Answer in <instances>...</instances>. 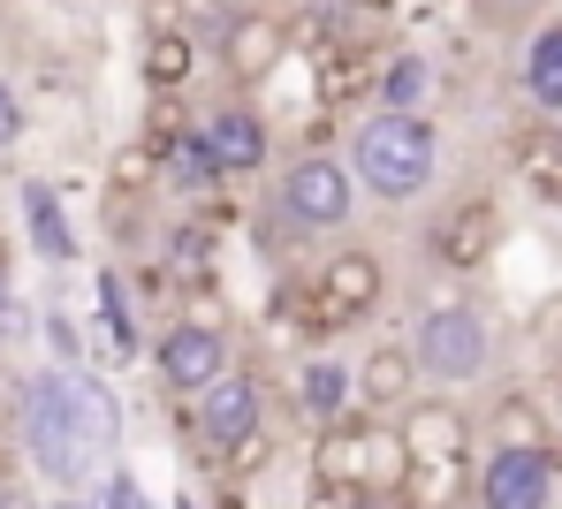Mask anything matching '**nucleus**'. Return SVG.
<instances>
[{"label":"nucleus","instance_id":"393cba45","mask_svg":"<svg viewBox=\"0 0 562 509\" xmlns=\"http://www.w3.org/2000/svg\"><path fill=\"white\" fill-rule=\"evenodd\" d=\"M160 259H168V274H176V282H190V290H213V244H205L198 228H176Z\"/></svg>","mask_w":562,"mask_h":509},{"label":"nucleus","instance_id":"9d476101","mask_svg":"<svg viewBox=\"0 0 562 509\" xmlns=\"http://www.w3.org/2000/svg\"><path fill=\"white\" fill-rule=\"evenodd\" d=\"M198 145L213 152L221 176H259V168L274 160V122L251 100H213L198 114Z\"/></svg>","mask_w":562,"mask_h":509},{"label":"nucleus","instance_id":"f257e3e1","mask_svg":"<svg viewBox=\"0 0 562 509\" xmlns=\"http://www.w3.org/2000/svg\"><path fill=\"white\" fill-rule=\"evenodd\" d=\"M122 449V404L92 365H46L23 381V456L54 495H85Z\"/></svg>","mask_w":562,"mask_h":509},{"label":"nucleus","instance_id":"9b49d317","mask_svg":"<svg viewBox=\"0 0 562 509\" xmlns=\"http://www.w3.org/2000/svg\"><path fill=\"white\" fill-rule=\"evenodd\" d=\"M387 426H395V441H403L411 464H457V456H471V410L457 396H441V388L411 396Z\"/></svg>","mask_w":562,"mask_h":509},{"label":"nucleus","instance_id":"dca6fc26","mask_svg":"<svg viewBox=\"0 0 562 509\" xmlns=\"http://www.w3.org/2000/svg\"><path fill=\"white\" fill-rule=\"evenodd\" d=\"M289 404H296V418H304L312 433H319V426H335V418H350V410H358V388H350V365H342V358H296Z\"/></svg>","mask_w":562,"mask_h":509},{"label":"nucleus","instance_id":"c9c22d12","mask_svg":"<svg viewBox=\"0 0 562 509\" xmlns=\"http://www.w3.org/2000/svg\"><path fill=\"white\" fill-rule=\"evenodd\" d=\"M494 8H525V0H494Z\"/></svg>","mask_w":562,"mask_h":509},{"label":"nucleus","instance_id":"c756f323","mask_svg":"<svg viewBox=\"0 0 562 509\" xmlns=\"http://www.w3.org/2000/svg\"><path fill=\"white\" fill-rule=\"evenodd\" d=\"M274 0H205V31H221V23H244V15H267Z\"/></svg>","mask_w":562,"mask_h":509},{"label":"nucleus","instance_id":"c85d7f7f","mask_svg":"<svg viewBox=\"0 0 562 509\" xmlns=\"http://www.w3.org/2000/svg\"><path fill=\"white\" fill-rule=\"evenodd\" d=\"M23 145V100H15V84L0 77V152H15Z\"/></svg>","mask_w":562,"mask_h":509},{"label":"nucleus","instance_id":"6e6552de","mask_svg":"<svg viewBox=\"0 0 562 509\" xmlns=\"http://www.w3.org/2000/svg\"><path fill=\"white\" fill-rule=\"evenodd\" d=\"M236 358H228V327L221 319H176V327H160V342H153V373H160V388L168 396H198V388H213L221 373H228Z\"/></svg>","mask_w":562,"mask_h":509},{"label":"nucleus","instance_id":"473e14b6","mask_svg":"<svg viewBox=\"0 0 562 509\" xmlns=\"http://www.w3.org/2000/svg\"><path fill=\"white\" fill-rule=\"evenodd\" d=\"M8 297H15V274H8V267H0V305H8Z\"/></svg>","mask_w":562,"mask_h":509},{"label":"nucleus","instance_id":"7ed1b4c3","mask_svg":"<svg viewBox=\"0 0 562 509\" xmlns=\"http://www.w3.org/2000/svg\"><path fill=\"white\" fill-rule=\"evenodd\" d=\"M289 305L304 319V335L335 342V335H350L358 319H373V312L387 305V259H380L373 244H342V251H327V259L289 290Z\"/></svg>","mask_w":562,"mask_h":509},{"label":"nucleus","instance_id":"a211bd4d","mask_svg":"<svg viewBox=\"0 0 562 509\" xmlns=\"http://www.w3.org/2000/svg\"><path fill=\"white\" fill-rule=\"evenodd\" d=\"M198 61H205V46L190 38V23H153V31H145V54H137V77H145L153 92H190Z\"/></svg>","mask_w":562,"mask_h":509},{"label":"nucleus","instance_id":"20e7f679","mask_svg":"<svg viewBox=\"0 0 562 509\" xmlns=\"http://www.w3.org/2000/svg\"><path fill=\"white\" fill-rule=\"evenodd\" d=\"M274 220L289 236H342L350 220H358V183H350V168H342V152H289L274 176Z\"/></svg>","mask_w":562,"mask_h":509},{"label":"nucleus","instance_id":"2f4dec72","mask_svg":"<svg viewBox=\"0 0 562 509\" xmlns=\"http://www.w3.org/2000/svg\"><path fill=\"white\" fill-rule=\"evenodd\" d=\"M46 509H92V502H85V495H54Z\"/></svg>","mask_w":562,"mask_h":509},{"label":"nucleus","instance_id":"5701e85b","mask_svg":"<svg viewBox=\"0 0 562 509\" xmlns=\"http://www.w3.org/2000/svg\"><path fill=\"white\" fill-rule=\"evenodd\" d=\"M509 160H517V176H525V183H532V191H540L548 205H562V122H540V129H525Z\"/></svg>","mask_w":562,"mask_h":509},{"label":"nucleus","instance_id":"6ab92c4d","mask_svg":"<svg viewBox=\"0 0 562 509\" xmlns=\"http://www.w3.org/2000/svg\"><path fill=\"white\" fill-rule=\"evenodd\" d=\"M434 84H441L434 54H418V46H395V54H387V61L373 69V106H387V114H426Z\"/></svg>","mask_w":562,"mask_h":509},{"label":"nucleus","instance_id":"b1692460","mask_svg":"<svg viewBox=\"0 0 562 509\" xmlns=\"http://www.w3.org/2000/svg\"><path fill=\"white\" fill-rule=\"evenodd\" d=\"M471 495V456L457 464H411V479H403V502L411 509H457Z\"/></svg>","mask_w":562,"mask_h":509},{"label":"nucleus","instance_id":"bb28decb","mask_svg":"<svg viewBox=\"0 0 562 509\" xmlns=\"http://www.w3.org/2000/svg\"><path fill=\"white\" fill-rule=\"evenodd\" d=\"M46 350H54V365H85V319L77 312H46Z\"/></svg>","mask_w":562,"mask_h":509},{"label":"nucleus","instance_id":"412c9836","mask_svg":"<svg viewBox=\"0 0 562 509\" xmlns=\"http://www.w3.org/2000/svg\"><path fill=\"white\" fill-rule=\"evenodd\" d=\"M160 183H168L176 199H213V191L228 183V176L213 168V152L198 145V114H190V129H183V137H176V145L160 152Z\"/></svg>","mask_w":562,"mask_h":509},{"label":"nucleus","instance_id":"f03ea898","mask_svg":"<svg viewBox=\"0 0 562 509\" xmlns=\"http://www.w3.org/2000/svg\"><path fill=\"white\" fill-rule=\"evenodd\" d=\"M342 168H350L358 199L411 205V199H426L434 176H441V129H434V114H387V106H373V114H358Z\"/></svg>","mask_w":562,"mask_h":509},{"label":"nucleus","instance_id":"2eb2a0df","mask_svg":"<svg viewBox=\"0 0 562 509\" xmlns=\"http://www.w3.org/2000/svg\"><path fill=\"white\" fill-rule=\"evenodd\" d=\"M15 205H23V236L46 267H77V228H69V205L46 176H23L15 183Z\"/></svg>","mask_w":562,"mask_h":509},{"label":"nucleus","instance_id":"a878e982","mask_svg":"<svg viewBox=\"0 0 562 509\" xmlns=\"http://www.w3.org/2000/svg\"><path fill=\"white\" fill-rule=\"evenodd\" d=\"M92 509H153V495H145V479H137L130 464H106V472H99V502Z\"/></svg>","mask_w":562,"mask_h":509},{"label":"nucleus","instance_id":"cd10ccee","mask_svg":"<svg viewBox=\"0 0 562 509\" xmlns=\"http://www.w3.org/2000/svg\"><path fill=\"white\" fill-rule=\"evenodd\" d=\"M153 176H160V160H153L145 145H122V152H114V168H106V183H114V199H122V191H145Z\"/></svg>","mask_w":562,"mask_h":509},{"label":"nucleus","instance_id":"4be33fe9","mask_svg":"<svg viewBox=\"0 0 562 509\" xmlns=\"http://www.w3.org/2000/svg\"><path fill=\"white\" fill-rule=\"evenodd\" d=\"M99 335L114 358H137L145 350V319H137V297L122 282V267H99Z\"/></svg>","mask_w":562,"mask_h":509},{"label":"nucleus","instance_id":"f8f14e48","mask_svg":"<svg viewBox=\"0 0 562 509\" xmlns=\"http://www.w3.org/2000/svg\"><path fill=\"white\" fill-rule=\"evenodd\" d=\"M289 46H296V31H289L281 8L213 31V54H221V77H228V84H274V69L289 61Z\"/></svg>","mask_w":562,"mask_h":509},{"label":"nucleus","instance_id":"7c9ffc66","mask_svg":"<svg viewBox=\"0 0 562 509\" xmlns=\"http://www.w3.org/2000/svg\"><path fill=\"white\" fill-rule=\"evenodd\" d=\"M0 509H38L31 495H15V487H0Z\"/></svg>","mask_w":562,"mask_h":509},{"label":"nucleus","instance_id":"39448f33","mask_svg":"<svg viewBox=\"0 0 562 509\" xmlns=\"http://www.w3.org/2000/svg\"><path fill=\"white\" fill-rule=\"evenodd\" d=\"M403 350H411L418 381H434V388L449 396V388L486 381V365H494V327H486L479 305H426Z\"/></svg>","mask_w":562,"mask_h":509},{"label":"nucleus","instance_id":"f3484780","mask_svg":"<svg viewBox=\"0 0 562 509\" xmlns=\"http://www.w3.org/2000/svg\"><path fill=\"white\" fill-rule=\"evenodd\" d=\"M517 92L540 122H562V15H548L517 54Z\"/></svg>","mask_w":562,"mask_h":509},{"label":"nucleus","instance_id":"f704fd0d","mask_svg":"<svg viewBox=\"0 0 562 509\" xmlns=\"http://www.w3.org/2000/svg\"><path fill=\"white\" fill-rule=\"evenodd\" d=\"M0 267H8V236H0Z\"/></svg>","mask_w":562,"mask_h":509},{"label":"nucleus","instance_id":"aec40b11","mask_svg":"<svg viewBox=\"0 0 562 509\" xmlns=\"http://www.w3.org/2000/svg\"><path fill=\"white\" fill-rule=\"evenodd\" d=\"M486 441H494V449H555V418H548L540 396L502 388L494 410H486Z\"/></svg>","mask_w":562,"mask_h":509},{"label":"nucleus","instance_id":"72a5a7b5","mask_svg":"<svg viewBox=\"0 0 562 509\" xmlns=\"http://www.w3.org/2000/svg\"><path fill=\"white\" fill-rule=\"evenodd\" d=\"M213 509H244V495H221V502H213Z\"/></svg>","mask_w":562,"mask_h":509},{"label":"nucleus","instance_id":"4468645a","mask_svg":"<svg viewBox=\"0 0 562 509\" xmlns=\"http://www.w3.org/2000/svg\"><path fill=\"white\" fill-rule=\"evenodd\" d=\"M350 388H358V410H366V418H395L426 381H418V365H411L403 342H373V350L350 365Z\"/></svg>","mask_w":562,"mask_h":509},{"label":"nucleus","instance_id":"423d86ee","mask_svg":"<svg viewBox=\"0 0 562 509\" xmlns=\"http://www.w3.org/2000/svg\"><path fill=\"white\" fill-rule=\"evenodd\" d=\"M190 426H198V441H205L213 464H236L267 433V373L259 365H228L213 388L190 396Z\"/></svg>","mask_w":562,"mask_h":509},{"label":"nucleus","instance_id":"0eeeda50","mask_svg":"<svg viewBox=\"0 0 562 509\" xmlns=\"http://www.w3.org/2000/svg\"><path fill=\"white\" fill-rule=\"evenodd\" d=\"M502 236H509L502 205L486 199V191H471V199H457V205L434 213V228H426V259H434L441 274H486L494 251H502Z\"/></svg>","mask_w":562,"mask_h":509},{"label":"nucleus","instance_id":"1a4fd4ad","mask_svg":"<svg viewBox=\"0 0 562 509\" xmlns=\"http://www.w3.org/2000/svg\"><path fill=\"white\" fill-rule=\"evenodd\" d=\"M562 456L555 449H494L471 472V502L479 509H555Z\"/></svg>","mask_w":562,"mask_h":509},{"label":"nucleus","instance_id":"ddd939ff","mask_svg":"<svg viewBox=\"0 0 562 509\" xmlns=\"http://www.w3.org/2000/svg\"><path fill=\"white\" fill-rule=\"evenodd\" d=\"M366 441H373V418H366V410L319 426V433H312V487H327V495H366Z\"/></svg>","mask_w":562,"mask_h":509}]
</instances>
